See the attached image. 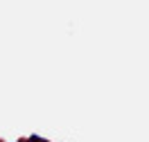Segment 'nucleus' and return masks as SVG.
<instances>
[{"label":"nucleus","mask_w":149,"mask_h":142,"mask_svg":"<svg viewBox=\"0 0 149 142\" xmlns=\"http://www.w3.org/2000/svg\"><path fill=\"white\" fill-rule=\"evenodd\" d=\"M2 142H5V140H2Z\"/></svg>","instance_id":"7ed1b4c3"},{"label":"nucleus","mask_w":149,"mask_h":142,"mask_svg":"<svg viewBox=\"0 0 149 142\" xmlns=\"http://www.w3.org/2000/svg\"><path fill=\"white\" fill-rule=\"evenodd\" d=\"M29 138V142H50V140H45L43 135H38V133H32V135H27Z\"/></svg>","instance_id":"f257e3e1"},{"label":"nucleus","mask_w":149,"mask_h":142,"mask_svg":"<svg viewBox=\"0 0 149 142\" xmlns=\"http://www.w3.org/2000/svg\"><path fill=\"white\" fill-rule=\"evenodd\" d=\"M14 142H29V138H18V140H14Z\"/></svg>","instance_id":"f03ea898"}]
</instances>
